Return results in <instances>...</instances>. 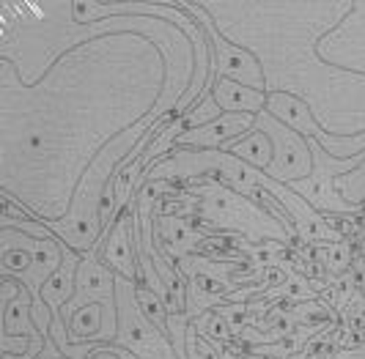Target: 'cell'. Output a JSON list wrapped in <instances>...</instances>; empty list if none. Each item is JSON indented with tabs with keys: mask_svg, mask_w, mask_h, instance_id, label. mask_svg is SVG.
<instances>
[{
	"mask_svg": "<svg viewBox=\"0 0 365 359\" xmlns=\"http://www.w3.org/2000/svg\"><path fill=\"white\" fill-rule=\"evenodd\" d=\"M192 195L201 200L198 203V214L217 231H234V234H247L253 241L256 239H277L280 244L292 247V234L274 219L269 212L258 209L256 203L239 195L234 187H228L222 179H212L206 176V189L203 187H192Z\"/></svg>",
	"mask_w": 365,
	"mask_h": 359,
	"instance_id": "6da1fadb",
	"label": "cell"
},
{
	"mask_svg": "<svg viewBox=\"0 0 365 359\" xmlns=\"http://www.w3.org/2000/svg\"><path fill=\"white\" fill-rule=\"evenodd\" d=\"M192 326L198 329V335H203L206 340L212 343H231L237 338L234 329H231V323L225 321L217 310H206L203 316L192 318Z\"/></svg>",
	"mask_w": 365,
	"mask_h": 359,
	"instance_id": "5bb4252c",
	"label": "cell"
},
{
	"mask_svg": "<svg viewBox=\"0 0 365 359\" xmlns=\"http://www.w3.org/2000/svg\"><path fill=\"white\" fill-rule=\"evenodd\" d=\"M105 321H108V313H105V307H102V305L80 307L74 316H69V318H66L69 340H72V343L99 340V335L105 332Z\"/></svg>",
	"mask_w": 365,
	"mask_h": 359,
	"instance_id": "7c38bea8",
	"label": "cell"
},
{
	"mask_svg": "<svg viewBox=\"0 0 365 359\" xmlns=\"http://www.w3.org/2000/svg\"><path fill=\"white\" fill-rule=\"evenodd\" d=\"M80 258H83L80 252H74L72 247H66L61 269L55 271L53 277L44 283V288H41V299H44V305L53 310L55 318H63V307L72 302L74 286H77V266H80Z\"/></svg>",
	"mask_w": 365,
	"mask_h": 359,
	"instance_id": "ba28073f",
	"label": "cell"
},
{
	"mask_svg": "<svg viewBox=\"0 0 365 359\" xmlns=\"http://www.w3.org/2000/svg\"><path fill=\"white\" fill-rule=\"evenodd\" d=\"M173 6L190 11V17L206 31V36L212 41V50H215L217 80H234V83L247 85V88L267 90V72L258 63L253 50H247L242 44H234V41H228V38L222 36L217 28H215V19L209 17V11L203 9L201 3H173Z\"/></svg>",
	"mask_w": 365,
	"mask_h": 359,
	"instance_id": "7a4b0ae2",
	"label": "cell"
},
{
	"mask_svg": "<svg viewBox=\"0 0 365 359\" xmlns=\"http://www.w3.org/2000/svg\"><path fill=\"white\" fill-rule=\"evenodd\" d=\"M135 299H138V307H140V313L148 318V323H151L154 329H160L163 335H168V316H170V313H168V307H165L163 296L154 293L151 288L138 286Z\"/></svg>",
	"mask_w": 365,
	"mask_h": 359,
	"instance_id": "4fadbf2b",
	"label": "cell"
},
{
	"mask_svg": "<svg viewBox=\"0 0 365 359\" xmlns=\"http://www.w3.org/2000/svg\"><path fill=\"white\" fill-rule=\"evenodd\" d=\"M319 247V261L324 264V269L335 277L351 271V261H354V252L349 250L344 241H335V244H316Z\"/></svg>",
	"mask_w": 365,
	"mask_h": 359,
	"instance_id": "9a60e30c",
	"label": "cell"
},
{
	"mask_svg": "<svg viewBox=\"0 0 365 359\" xmlns=\"http://www.w3.org/2000/svg\"><path fill=\"white\" fill-rule=\"evenodd\" d=\"M267 110L280 124L292 126L294 132H299L302 137H316V132L322 129V124H316L311 105L292 90H272L269 99H267Z\"/></svg>",
	"mask_w": 365,
	"mask_h": 359,
	"instance_id": "52a82bcc",
	"label": "cell"
},
{
	"mask_svg": "<svg viewBox=\"0 0 365 359\" xmlns=\"http://www.w3.org/2000/svg\"><path fill=\"white\" fill-rule=\"evenodd\" d=\"M220 115H222V110L217 108V102H215V99H212V93H209V96L198 99L192 108L184 113L182 121H184V129H187V132H192V129H201V126L217 121Z\"/></svg>",
	"mask_w": 365,
	"mask_h": 359,
	"instance_id": "2e32d148",
	"label": "cell"
},
{
	"mask_svg": "<svg viewBox=\"0 0 365 359\" xmlns=\"http://www.w3.org/2000/svg\"><path fill=\"white\" fill-rule=\"evenodd\" d=\"M256 129L267 132L272 140L274 157L272 165L264 170L274 181L292 187L297 181L308 179L313 173V151L308 137H302L299 132H294L292 126L280 124L269 110H261L256 115Z\"/></svg>",
	"mask_w": 365,
	"mask_h": 359,
	"instance_id": "3957f363",
	"label": "cell"
},
{
	"mask_svg": "<svg viewBox=\"0 0 365 359\" xmlns=\"http://www.w3.org/2000/svg\"><path fill=\"white\" fill-rule=\"evenodd\" d=\"M36 359H61V351H58L53 338H47V343H44V348H41V354Z\"/></svg>",
	"mask_w": 365,
	"mask_h": 359,
	"instance_id": "d6986e66",
	"label": "cell"
},
{
	"mask_svg": "<svg viewBox=\"0 0 365 359\" xmlns=\"http://www.w3.org/2000/svg\"><path fill=\"white\" fill-rule=\"evenodd\" d=\"M256 129V115L253 113H222L217 121L184 132L176 140V148H192V151H217L222 143L237 140L242 135Z\"/></svg>",
	"mask_w": 365,
	"mask_h": 359,
	"instance_id": "8992f818",
	"label": "cell"
},
{
	"mask_svg": "<svg viewBox=\"0 0 365 359\" xmlns=\"http://www.w3.org/2000/svg\"><path fill=\"white\" fill-rule=\"evenodd\" d=\"M99 252L102 264L110 266L118 277H127L138 283V255H135V200L129 209L115 219V225L108 234H102L99 244L93 247Z\"/></svg>",
	"mask_w": 365,
	"mask_h": 359,
	"instance_id": "277c9868",
	"label": "cell"
},
{
	"mask_svg": "<svg viewBox=\"0 0 365 359\" xmlns=\"http://www.w3.org/2000/svg\"><path fill=\"white\" fill-rule=\"evenodd\" d=\"M61 359H66V357H61ZM88 359H121V357L113 354V351H96V354H91Z\"/></svg>",
	"mask_w": 365,
	"mask_h": 359,
	"instance_id": "ffe728a7",
	"label": "cell"
},
{
	"mask_svg": "<svg viewBox=\"0 0 365 359\" xmlns=\"http://www.w3.org/2000/svg\"><path fill=\"white\" fill-rule=\"evenodd\" d=\"M351 17L365 22V11L360 9V3L351 6ZM316 53L332 66L365 74V28L357 31V28H349L344 22L335 25L327 36H322L316 41Z\"/></svg>",
	"mask_w": 365,
	"mask_h": 359,
	"instance_id": "5b68a950",
	"label": "cell"
},
{
	"mask_svg": "<svg viewBox=\"0 0 365 359\" xmlns=\"http://www.w3.org/2000/svg\"><path fill=\"white\" fill-rule=\"evenodd\" d=\"M38 354H25V357H14V354H3V359H36Z\"/></svg>",
	"mask_w": 365,
	"mask_h": 359,
	"instance_id": "44dd1931",
	"label": "cell"
},
{
	"mask_svg": "<svg viewBox=\"0 0 365 359\" xmlns=\"http://www.w3.org/2000/svg\"><path fill=\"white\" fill-rule=\"evenodd\" d=\"M3 335H19V338H31V340H47L34 323V296L28 293V288L22 291V296L14 299L9 307H3Z\"/></svg>",
	"mask_w": 365,
	"mask_h": 359,
	"instance_id": "8fae6325",
	"label": "cell"
},
{
	"mask_svg": "<svg viewBox=\"0 0 365 359\" xmlns=\"http://www.w3.org/2000/svg\"><path fill=\"white\" fill-rule=\"evenodd\" d=\"M212 99L217 102V108L222 113H253V115H258L261 110H267L269 93L239 85L234 80H217L212 85Z\"/></svg>",
	"mask_w": 365,
	"mask_h": 359,
	"instance_id": "9c48e42d",
	"label": "cell"
},
{
	"mask_svg": "<svg viewBox=\"0 0 365 359\" xmlns=\"http://www.w3.org/2000/svg\"><path fill=\"white\" fill-rule=\"evenodd\" d=\"M292 316L297 323H311V326H322V323H332L335 313L332 307H327L324 302H302V305L292 307Z\"/></svg>",
	"mask_w": 365,
	"mask_h": 359,
	"instance_id": "e0dca14e",
	"label": "cell"
},
{
	"mask_svg": "<svg viewBox=\"0 0 365 359\" xmlns=\"http://www.w3.org/2000/svg\"><path fill=\"white\" fill-rule=\"evenodd\" d=\"M217 151L234 154L237 160L247 162V165H253V167H258V170H267V167L272 165V157H274L272 140H269V135L261 132V129H253V132L242 135V137H237V140L222 143Z\"/></svg>",
	"mask_w": 365,
	"mask_h": 359,
	"instance_id": "30bf717a",
	"label": "cell"
},
{
	"mask_svg": "<svg viewBox=\"0 0 365 359\" xmlns=\"http://www.w3.org/2000/svg\"><path fill=\"white\" fill-rule=\"evenodd\" d=\"M198 332V329H195ZM195 343H198V354H201V359H222V354H220V348L215 345L212 340H206L203 335H198L195 338Z\"/></svg>",
	"mask_w": 365,
	"mask_h": 359,
	"instance_id": "ac0fdd59",
	"label": "cell"
}]
</instances>
